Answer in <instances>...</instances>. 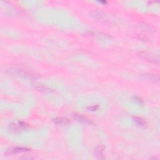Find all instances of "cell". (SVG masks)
<instances>
[{
  "instance_id": "obj_10",
  "label": "cell",
  "mask_w": 160,
  "mask_h": 160,
  "mask_svg": "<svg viewBox=\"0 0 160 160\" xmlns=\"http://www.w3.org/2000/svg\"><path fill=\"white\" fill-rule=\"evenodd\" d=\"M53 122L56 125H66L70 122L68 119L65 118H56L53 119Z\"/></svg>"
},
{
  "instance_id": "obj_13",
  "label": "cell",
  "mask_w": 160,
  "mask_h": 160,
  "mask_svg": "<svg viewBox=\"0 0 160 160\" xmlns=\"http://www.w3.org/2000/svg\"><path fill=\"white\" fill-rule=\"evenodd\" d=\"M133 99H135V101L136 102H137L138 104H139L140 105H143V100L141 99V98H139L138 97H136V96H134L133 97Z\"/></svg>"
},
{
  "instance_id": "obj_8",
  "label": "cell",
  "mask_w": 160,
  "mask_h": 160,
  "mask_svg": "<svg viewBox=\"0 0 160 160\" xmlns=\"http://www.w3.org/2000/svg\"><path fill=\"white\" fill-rule=\"evenodd\" d=\"M139 28H141L142 29H143V31H146V32H155L156 31V29L153 26L151 25H149L147 23H140L139 25Z\"/></svg>"
},
{
  "instance_id": "obj_5",
  "label": "cell",
  "mask_w": 160,
  "mask_h": 160,
  "mask_svg": "<svg viewBox=\"0 0 160 160\" xmlns=\"http://www.w3.org/2000/svg\"><path fill=\"white\" fill-rule=\"evenodd\" d=\"M73 117L75 119H76V121L80 122V123H82L86 125H93V123L91 121V120L88 119L87 118L83 116L82 115H79V114H74L73 115Z\"/></svg>"
},
{
  "instance_id": "obj_9",
  "label": "cell",
  "mask_w": 160,
  "mask_h": 160,
  "mask_svg": "<svg viewBox=\"0 0 160 160\" xmlns=\"http://www.w3.org/2000/svg\"><path fill=\"white\" fill-rule=\"evenodd\" d=\"M104 147L102 146H98L95 149V153L98 159H105L104 156Z\"/></svg>"
},
{
  "instance_id": "obj_4",
  "label": "cell",
  "mask_w": 160,
  "mask_h": 160,
  "mask_svg": "<svg viewBox=\"0 0 160 160\" xmlns=\"http://www.w3.org/2000/svg\"><path fill=\"white\" fill-rule=\"evenodd\" d=\"M27 128V125L22 122H19L18 123V124H12L11 125L9 126V128L10 130H11L12 132H13L15 133H18L20 131H22V130L26 129Z\"/></svg>"
},
{
  "instance_id": "obj_7",
  "label": "cell",
  "mask_w": 160,
  "mask_h": 160,
  "mask_svg": "<svg viewBox=\"0 0 160 160\" xmlns=\"http://www.w3.org/2000/svg\"><path fill=\"white\" fill-rule=\"evenodd\" d=\"M142 76L144 79H147L149 82L155 83H159V78L158 75L153 74H145L144 75H142Z\"/></svg>"
},
{
  "instance_id": "obj_3",
  "label": "cell",
  "mask_w": 160,
  "mask_h": 160,
  "mask_svg": "<svg viewBox=\"0 0 160 160\" xmlns=\"http://www.w3.org/2000/svg\"><path fill=\"white\" fill-rule=\"evenodd\" d=\"M137 55L138 56L141 57L144 59H146V61H148L157 65L159 64V60L158 56L155 55H153L152 53L146 52H138Z\"/></svg>"
},
{
  "instance_id": "obj_12",
  "label": "cell",
  "mask_w": 160,
  "mask_h": 160,
  "mask_svg": "<svg viewBox=\"0 0 160 160\" xmlns=\"http://www.w3.org/2000/svg\"><path fill=\"white\" fill-rule=\"evenodd\" d=\"M99 109V106L98 105H93L92 106H89V108H88V109L89 111H91V112H95L96 111Z\"/></svg>"
},
{
  "instance_id": "obj_11",
  "label": "cell",
  "mask_w": 160,
  "mask_h": 160,
  "mask_svg": "<svg viewBox=\"0 0 160 160\" xmlns=\"http://www.w3.org/2000/svg\"><path fill=\"white\" fill-rule=\"evenodd\" d=\"M133 119H134L135 122L136 123V124L140 127H145L146 125V123L145 122V120L141 118L134 117Z\"/></svg>"
},
{
  "instance_id": "obj_1",
  "label": "cell",
  "mask_w": 160,
  "mask_h": 160,
  "mask_svg": "<svg viewBox=\"0 0 160 160\" xmlns=\"http://www.w3.org/2000/svg\"><path fill=\"white\" fill-rule=\"evenodd\" d=\"M6 73L8 75L16 76L18 77H22L24 78L32 79L35 76L34 75L30 74L24 70L18 68H9L6 70Z\"/></svg>"
},
{
  "instance_id": "obj_2",
  "label": "cell",
  "mask_w": 160,
  "mask_h": 160,
  "mask_svg": "<svg viewBox=\"0 0 160 160\" xmlns=\"http://www.w3.org/2000/svg\"><path fill=\"white\" fill-rule=\"evenodd\" d=\"M89 16L93 19H95L96 21L101 23H106L109 22V18L108 15L103 12L99 11V10H93V11L90 12Z\"/></svg>"
},
{
  "instance_id": "obj_6",
  "label": "cell",
  "mask_w": 160,
  "mask_h": 160,
  "mask_svg": "<svg viewBox=\"0 0 160 160\" xmlns=\"http://www.w3.org/2000/svg\"><path fill=\"white\" fill-rule=\"evenodd\" d=\"M30 151V149L26 148H23V147H15V148H12L11 149H8L6 154L8 155H12V154H15V153H23V152H27Z\"/></svg>"
}]
</instances>
